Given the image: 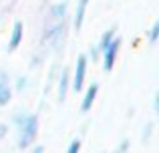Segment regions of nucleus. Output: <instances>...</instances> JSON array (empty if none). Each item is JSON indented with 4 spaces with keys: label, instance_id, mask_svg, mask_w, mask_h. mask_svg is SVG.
I'll return each mask as SVG.
<instances>
[{
    "label": "nucleus",
    "instance_id": "nucleus-1",
    "mask_svg": "<svg viewBox=\"0 0 159 153\" xmlns=\"http://www.w3.org/2000/svg\"><path fill=\"white\" fill-rule=\"evenodd\" d=\"M12 121H14L16 129H18V147L20 149H28V147L34 143L36 135H39V117L34 113H18L12 115Z\"/></svg>",
    "mask_w": 159,
    "mask_h": 153
},
{
    "label": "nucleus",
    "instance_id": "nucleus-2",
    "mask_svg": "<svg viewBox=\"0 0 159 153\" xmlns=\"http://www.w3.org/2000/svg\"><path fill=\"white\" fill-rule=\"evenodd\" d=\"M65 38H66V20H52V24L44 26L43 30V47H48L51 51H61L65 47Z\"/></svg>",
    "mask_w": 159,
    "mask_h": 153
},
{
    "label": "nucleus",
    "instance_id": "nucleus-3",
    "mask_svg": "<svg viewBox=\"0 0 159 153\" xmlns=\"http://www.w3.org/2000/svg\"><path fill=\"white\" fill-rule=\"evenodd\" d=\"M87 69H89V59L87 55H79L77 63H75V69L70 73V89L75 93H81L85 89V81H87Z\"/></svg>",
    "mask_w": 159,
    "mask_h": 153
},
{
    "label": "nucleus",
    "instance_id": "nucleus-4",
    "mask_svg": "<svg viewBox=\"0 0 159 153\" xmlns=\"http://www.w3.org/2000/svg\"><path fill=\"white\" fill-rule=\"evenodd\" d=\"M119 51H121V38H119V36H115V38L111 40V44H109L105 51L101 52V63H103V69H105V73H111V71H113Z\"/></svg>",
    "mask_w": 159,
    "mask_h": 153
},
{
    "label": "nucleus",
    "instance_id": "nucleus-5",
    "mask_svg": "<svg viewBox=\"0 0 159 153\" xmlns=\"http://www.w3.org/2000/svg\"><path fill=\"white\" fill-rule=\"evenodd\" d=\"M69 89H70V71L62 67L61 71H58V77H57V97H58L61 103L66 99Z\"/></svg>",
    "mask_w": 159,
    "mask_h": 153
},
{
    "label": "nucleus",
    "instance_id": "nucleus-6",
    "mask_svg": "<svg viewBox=\"0 0 159 153\" xmlns=\"http://www.w3.org/2000/svg\"><path fill=\"white\" fill-rule=\"evenodd\" d=\"M12 85H10V75L6 71H0V107H6L12 101Z\"/></svg>",
    "mask_w": 159,
    "mask_h": 153
},
{
    "label": "nucleus",
    "instance_id": "nucleus-7",
    "mask_svg": "<svg viewBox=\"0 0 159 153\" xmlns=\"http://www.w3.org/2000/svg\"><path fill=\"white\" fill-rule=\"evenodd\" d=\"M22 38H24V24L20 22V20H16L14 26H12V30H10V38H8L6 51L8 52H14L16 48L22 44Z\"/></svg>",
    "mask_w": 159,
    "mask_h": 153
},
{
    "label": "nucleus",
    "instance_id": "nucleus-8",
    "mask_svg": "<svg viewBox=\"0 0 159 153\" xmlns=\"http://www.w3.org/2000/svg\"><path fill=\"white\" fill-rule=\"evenodd\" d=\"M97 93H99V85L97 83H91V85L83 91V99H81V111L83 113L91 111V107L95 105V99H97Z\"/></svg>",
    "mask_w": 159,
    "mask_h": 153
},
{
    "label": "nucleus",
    "instance_id": "nucleus-9",
    "mask_svg": "<svg viewBox=\"0 0 159 153\" xmlns=\"http://www.w3.org/2000/svg\"><path fill=\"white\" fill-rule=\"evenodd\" d=\"M91 0H77V6H75V16H73V28L75 30H81L83 22H85V14H87V8H89Z\"/></svg>",
    "mask_w": 159,
    "mask_h": 153
},
{
    "label": "nucleus",
    "instance_id": "nucleus-10",
    "mask_svg": "<svg viewBox=\"0 0 159 153\" xmlns=\"http://www.w3.org/2000/svg\"><path fill=\"white\" fill-rule=\"evenodd\" d=\"M66 14H69V4H66V0L54 2L51 6V10H48L51 20H62V18H66Z\"/></svg>",
    "mask_w": 159,
    "mask_h": 153
},
{
    "label": "nucleus",
    "instance_id": "nucleus-11",
    "mask_svg": "<svg viewBox=\"0 0 159 153\" xmlns=\"http://www.w3.org/2000/svg\"><path fill=\"white\" fill-rule=\"evenodd\" d=\"M115 36H117V30H115V28H109V30H105V32H103V34H101V38H99V43H97V47H99V51H105V48L109 47V44H111V40L113 38H115Z\"/></svg>",
    "mask_w": 159,
    "mask_h": 153
},
{
    "label": "nucleus",
    "instance_id": "nucleus-12",
    "mask_svg": "<svg viewBox=\"0 0 159 153\" xmlns=\"http://www.w3.org/2000/svg\"><path fill=\"white\" fill-rule=\"evenodd\" d=\"M30 87V79L28 77H16V81H14V89L12 91H16V93H24V91Z\"/></svg>",
    "mask_w": 159,
    "mask_h": 153
},
{
    "label": "nucleus",
    "instance_id": "nucleus-13",
    "mask_svg": "<svg viewBox=\"0 0 159 153\" xmlns=\"http://www.w3.org/2000/svg\"><path fill=\"white\" fill-rule=\"evenodd\" d=\"M147 38H149V44H155L157 40H159V20H155V22H153V26L149 28Z\"/></svg>",
    "mask_w": 159,
    "mask_h": 153
},
{
    "label": "nucleus",
    "instance_id": "nucleus-14",
    "mask_svg": "<svg viewBox=\"0 0 159 153\" xmlns=\"http://www.w3.org/2000/svg\"><path fill=\"white\" fill-rule=\"evenodd\" d=\"M153 131H155V123H147V125L143 127V131H141V139H143V141L147 143L149 139H151Z\"/></svg>",
    "mask_w": 159,
    "mask_h": 153
},
{
    "label": "nucleus",
    "instance_id": "nucleus-15",
    "mask_svg": "<svg viewBox=\"0 0 159 153\" xmlns=\"http://www.w3.org/2000/svg\"><path fill=\"white\" fill-rule=\"evenodd\" d=\"M87 59H89L91 63H99V61H101V51H99V47H97V44H93V47H91L89 56H87Z\"/></svg>",
    "mask_w": 159,
    "mask_h": 153
},
{
    "label": "nucleus",
    "instance_id": "nucleus-16",
    "mask_svg": "<svg viewBox=\"0 0 159 153\" xmlns=\"http://www.w3.org/2000/svg\"><path fill=\"white\" fill-rule=\"evenodd\" d=\"M79 151H81V139H73V141L66 145L65 153H79Z\"/></svg>",
    "mask_w": 159,
    "mask_h": 153
},
{
    "label": "nucleus",
    "instance_id": "nucleus-17",
    "mask_svg": "<svg viewBox=\"0 0 159 153\" xmlns=\"http://www.w3.org/2000/svg\"><path fill=\"white\" fill-rule=\"evenodd\" d=\"M43 65V55H34L32 56V63H30V69H39Z\"/></svg>",
    "mask_w": 159,
    "mask_h": 153
},
{
    "label": "nucleus",
    "instance_id": "nucleus-18",
    "mask_svg": "<svg viewBox=\"0 0 159 153\" xmlns=\"http://www.w3.org/2000/svg\"><path fill=\"white\" fill-rule=\"evenodd\" d=\"M119 153H127L129 151V139H121L119 141V149H117Z\"/></svg>",
    "mask_w": 159,
    "mask_h": 153
},
{
    "label": "nucleus",
    "instance_id": "nucleus-19",
    "mask_svg": "<svg viewBox=\"0 0 159 153\" xmlns=\"http://www.w3.org/2000/svg\"><path fill=\"white\" fill-rule=\"evenodd\" d=\"M8 133V125H4V123H0V141H2L4 137H6Z\"/></svg>",
    "mask_w": 159,
    "mask_h": 153
},
{
    "label": "nucleus",
    "instance_id": "nucleus-20",
    "mask_svg": "<svg viewBox=\"0 0 159 153\" xmlns=\"http://www.w3.org/2000/svg\"><path fill=\"white\" fill-rule=\"evenodd\" d=\"M30 153H44V147L43 145H34V143H32V145H30Z\"/></svg>",
    "mask_w": 159,
    "mask_h": 153
},
{
    "label": "nucleus",
    "instance_id": "nucleus-21",
    "mask_svg": "<svg viewBox=\"0 0 159 153\" xmlns=\"http://www.w3.org/2000/svg\"><path fill=\"white\" fill-rule=\"evenodd\" d=\"M153 111H159V95H153Z\"/></svg>",
    "mask_w": 159,
    "mask_h": 153
},
{
    "label": "nucleus",
    "instance_id": "nucleus-22",
    "mask_svg": "<svg viewBox=\"0 0 159 153\" xmlns=\"http://www.w3.org/2000/svg\"><path fill=\"white\" fill-rule=\"evenodd\" d=\"M113 153H119V151H113Z\"/></svg>",
    "mask_w": 159,
    "mask_h": 153
},
{
    "label": "nucleus",
    "instance_id": "nucleus-23",
    "mask_svg": "<svg viewBox=\"0 0 159 153\" xmlns=\"http://www.w3.org/2000/svg\"><path fill=\"white\" fill-rule=\"evenodd\" d=\"M66 2H69V0H66Z\"/></svg>",
    "mask_w": 159,
    "mask_h": 153
}]
</instances>
